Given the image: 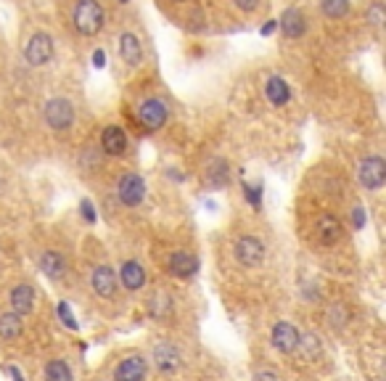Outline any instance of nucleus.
<instances>
[{
    "mask_svg": "<svg viewBox=\"0 0 386 381\" xmlns=\"http://www.w3.org/2000/svg\"><path fill=\"white\" fill-rule=\"evenodd\" d=\"M74 27L85 37L98 35L103 27V8L98 0H77L74 6Z\"/></svg>",
    "mask_w": 386,
    "mask_h": 381,
    "instance_id": "obj_1",
    "label": "nucleus"
},
{
    "mask_svg": "<svg viewBox=\"0 0 386 381\" xmlns=\"http://www.w3.org/2000/svg\"><path fill=\"white\" fill-rule=\"evenodd\" d=\"M43 116H46L48 127L53 130H69L72 122H74V106L67 98H51L43 109Z\"/></svg>",
    "mask_w": 386,
    "mask_h": 381,
    "instance_id": "obj_2",
    "label": "nucleus"
},
{
    "mask_svg": "<svg viewBox=\"0 0 386 381\" xmlns=\"http://www.w3.org/2000/svg\"><path fill=\"white\" fill-rule=\"evenodd\" d=\"M24 58L32 64V67H43L53 58V40L46 32H34L29 37V43L24 46Z\"/></svg>",
    "mask_w": 386,
    "mask_h": 381,
    "instance_id": "obj_3",
    "label": "nucleus"
},
{
    "mask_svg": "<svg viewBox=\"0 0 386 381\" xmlns=\"http://www.w3.org/2000/svg\"><path fill=\"white\" fill-rule=\"evenodd\" d=\"M117 194H119V201L125 204V207H138L143 196H146V183H143V178L135 173H127L119 185H117Z\"/></svg>",
    "mask_w": 386,
    "mask_h": 381,
    "instance_id": "obj_4",
    "label": "nucleus"
},
{
    "mask_svg": "<svg viewBox=\"0 0 386 381\" xmlns=\"http://www.w3.org/2000/svg\"><path fill=\"white\" fill-rule=\"evenodd\" d=\"M386 180V162L381 156H368L360 164V183L368 188V191H375L381 188Z\"/></svg>",
    "mask_w": 386,
    "mask_h": 381,
    "instance_id": "obj_5",
    "label": "nucleus"
},
{
    "mask_svg": "<svg viewBox=\"0 0 386 381\" xmlns=\"http://www.w3.org/2000/svg\"><path fill=\"white\" fill-rule=\"evenodd\" d=\"M236 260L246 267L262 265V260H265V243L251 239V236H244V239L236 241Z\"/></svg>",
    "mask_w": 386,
    "mask_h": 381,
    "instance_id": "obj_6",
    "label": "nucleus"
},
{
    "mask_svg": "<svg viewBox=\"0 0 386 381\" xmlns=\"http://www.w3.org/2000/svg\"><path fill=\"white\" fill-rule=\"evenodd\" d=\"M138 116H140V122H143L146 130H159L167 122V106L161 104V101H157V98H148V101L140 104Z\"/></svg>",
    "mask_w": 386,
    "mask_h": 381,
    "instance_id": "obj_7",
    "label": "nucleus"
},
{
    "mask_svg": "<svg viewBox=\"0 0 386 381\" xmlns=\"http://www.w3.org/2000/svg\"><path fill=\"white\" fill-rule=\"evenodd\" d=\"M278 27H281V32H284L286 37L296 40V37H302L307 32L305 13L299 11V8H286V11L281 13V22H278Z\"/></svg>",
    "mask_w": 386,
    "mask_h": 381,
    "instance_id": "obj_8",
    "label": "nucleus"
},
{
    "mask_svg": "<svg viewBox=\"0 0 386 381\" xmlns=\"http://www.w3.org/2000/svg\"><path fill=\"white\" fill-rule=\"evenodd\" d=\"M117 381H143L146 379V360L133 355V358H125L119 366H117V373H114Z\"/></svg>",
    "mask_w": 386,
    "mask_h": 381,
    "instance_id": "obj_9",
    "label": "nucleus"
},
{
    "mask_svg": "<svg viewBox=\"0 0 386 381\" xmlns=\"http://www.w3.org/2000/svg\"><path fill=\"white\" fill-rule=\"evenodd\" d=\"M273 345L281 352H294L299 347V331L291 323H275L273 328Z\"/></svg>",
    "mask_w": 386,
    "mask_h": 381,
    "instance_id": "obj_10",
    "label": "nucleus"
},
{
    "mask_svg": "<svg viewBox=\"0 0 386 381\" xmlns=\"http://www.w3.org/2000/svg\"><path fill=\"white\" fill-rule=\"evenodd\" d=\"M101 146L106 154H112V156H122L127 149V135L122 133V127H117V125L106 127L103 135H101Z\"/></svg>",
    "mask_w": 386,
    "mask_h": 381,
    "instance_id": "obj_11",
    "label": "nucleus"
},
{
    "mask_svg": "<svg viewBox=\"0 0 386 381\" xmlns=\"http://www.w3.org/2000/svg\"><path fill=\"white\" fill-rule=\"evenodd\" d=\"M341 233H344V228H341V222L333 215H323L318 220V241L323 246H333L341 239Z\"/></svg>",
    "mask_w": 386,
    "mask_h": 381,
    "instance_id": "obj_12",
    "label": "nucleus"
},
{
    "mask_svg": "<svg viewBox=\"0 0 386 381\" xmlns=\"http://www.w3.org/2000/svg\"><path fill=\"white\" fill-rule=\"evenodd\" d=\"M93 289L98 291L101 297H106V300L114 297V291H117V273H114L112 267L101 265L93 270Z\"/></svg>",
    "mask_w": 386,
    "mask_h": 381,
    "instance_id": "obj_13",
    "label": "nucleus"
},
{
    "mask_svg": "<svg viewBox=\"0 0 386 381\" xmlns=\"http://www.w3.org/2000/svg\"><path fill=\"white\" fill-rule=\"evenodd\" d=\"M119 53H122V61L130 64V67H138L143 61V46L133 32H125L119 37Z\"/></svg>",
    "mask_w": 386,
    "mask_h": 381,
    "instance_id": "obj_14",
    "label": "nucleus"
},
{
    "mask_svg": "<svg viewBox=\"0 0 386 381\" xmlns=\"http://www.w3.org/2000/svg\"><path fill=\"white\" fill-rule=\"evenodd\" d=\"M170 270L178 278H191L199 270V260L191 252H175L170 257Z\"/></svg>",
    "mask_w": 386,
    "mask_h": 381,
    "instance_id": "obj_15",
    "label": "nucleus"
},
{
    "mask_svg": "<svg viewBox=\"0 0 386 381\" xmlns=\"http://www.w3.org/2000/svg\"><path fill=\"white\" fill-rule=\"evenodd\" d=\"M117 278L125 283V289L138 291L140 286H143V283H146V270L140 267V262L130 260V262H125V265H122V273H119Z\"/></svg>",
    "mask_w": 386,
    "mask_h": 381,
    "instance_id": "obj_16",
    "label": "nucleus"
},
{
    "mask_svg": "<svg viewBox=\"0 0 386 381\" xmlns=\"http://www.w3.org/2000/svg\"><path fill=\"white\" fill-rule=\"evenodd\" d=\"M265 93H267V101L273 106H286L288 98H291V88L284 77H270L267 85H265Z\"/></svg>",
    "mask_w": 386,
    "mask_h": 381,
    "instance_id": "obj_17",
    "label": "nucleus"
},
{
    "mask_svg": "<svg viewBox=\"0 0 386 381\" xmlns=\"http://www.w3.org/2000/svg\"><path fill=\"white\" fill-rule=\"evenodd\" d=\"M11 305H13V312H16V315H27V312H32V307H34V289L32 286H27V283L16 286V289L11 291Z\"/></svg>",
    "mask_w": 386,
    "mask_h": 381,
    "instance_id": "obj_18",
    "label": "nucleus"
},
{
    "mask_svg": "<svg viewBox=\"0 0 386 381\" xmlns=\"http://www.w3.org/2000/svg\"><path fill=\"white\" fill-rule=\"evenodd\" d=\"M22 331H24V323L16 312H3V315H0V339L13 342V339L22 336Z\"/></svg>",
    "mask_w": 386,
    "mask_h": 381,
    "instance_id": "obj_19",
    "label": "nucleus"
},
{
    "mask_svg": "<svg viewBox=\"0 0 386 381\" xmlns=\"http://www.w3.org/2000/svg\"><path fill=\"white\" fill-rule=\"evenodd\" d=\"M154 363H157V368H161V370H175L178 366H180V355H178V349L175 347H170V345H161V347H157L154 349Z\"/></svg>",
    "mask_w": 386,
    "mask_h": 381,
    "instance_id": "obj_20",
    "label": "nucleus"
},
{
    "mask_svg": "<svg viewBox=\"0 0 386 381\" xmlns=\"http://www.w3.org/2000/svg\"><path fill=\"white\" fill-rule=\"evenodd\" d=\"M40 267H43L46 276L61 278V273H64V257L58 252H46L43 254V260H40Z\"/></svg>",
    "mask_w": 386,
    "mask_h": 381,
    "instance_id": "obj_21",
    "label": "nucleus"
},
{
    "mask_svg": "<svg viewBox=\"0 0 386 381\" xmlns=\"http://www.w3.org/2000/svg\"><path fill=\"white\" fill-rule=\"evenodd\" d=\"M320 11L328 19H344L350 13V0H320Z\"/></svg>",
    "mask_w": 386,
    "mask_h": 381,
    "instance_id": "obj_22",
    "label": "nucleus"
},
{
    "mask_svg": "<svg viewBox=\"0 0 386 381\" xmlns=\"http://www.w3.org/2000/svg\"><path fill=\"white\" fill-rule=\"evenodd\" d=\"M46 381H72V370L64 360H51L46 368Z\"/></svg>",
    "mask_w": 386,
    "mask_h": 381,
    "instance_id": "obj_23",
    "label": "nucleus"
},
{
    "mask_svg": "<svg viewBox=\"0 0 386 381\" xmlns=\"http://www.w3.org/2000/svg\"><path fill=\"white\" fill-rule=\"evenodd\" d=\"M209 180H212V185H225L227 183V164L212 162V167H209Z\"/></svg>",
    "mask_w": 386,
    "mask_h": 381,
    "instance_id": "obj_24",
    "label": "nucleus"
},
{
    "mask_svg": "<svg viewBox=\"0 0 386 381\" xmlns=\"http://www.w3.org/2000/svg\"><path fill=\"white\" fill-rule=\"evenodd\" d=\"M299 342H302V345H307V358H310V360H315V358H318L320 345H318V339H315V336H305V339L299 336Z\"/></svg>",
    "mask_w": 386,
    "mask_h": 381,
    "instance_id": "obj_25",
    "label": "nucleus"
},
{
    "mask_svg": "<svg viewBox=\"0 0 386 381\" xmlns=\"http://www.w3.org/2000/svg\"><path fill=\"white\" fill-rule=\"evenodd\" d=\"M244 194H246V199H249L251 207H260V201H262V188L260 185H244Z\"/></svg>",
    "mask_w": 386,
    "mask_h": 381,
    "instance_id": "obj_26",
    "label": "nucleus"
},
{
    "mask_svg": "<svg viewBox=\"0 0 386 381\" xmlns=\"http://www.w3.org/2000/svg\"><path fill=\"white\" fill-rule=\"evenodd\" d=\"M58 315H61L64 326H69V328H77V321H74V315H72V310H69L67 302H61V305H58Z\"/></svg>",
    "mask_w": 386,
    "mask_h": 381,
    "instance_id": "obj_27",
    "label": "nucleus"
},
{
    "mask_svg": "<svg viewBox=\"0 0 386 381\" xmlns=\"http://www.w3.org/2000/svg\"><path fill=\"white\" fill-rule=\"evenodd\" d=\"M368 19H371L373 24H381V22H384V8H381V3H375L373 8L368 11Z\"/></svg>",
    "mask_w": 386,
    "mask_h": 381,
    "instance_id": "obj_28",
    "label": "nucleus"
},
{
    "mask_svg": "<svg viewBox=\"0 0 386 381\" xmlns=\"http://www.w3.org/2000/svg\"><path fill=\"white\" fill-rule=\"evenodd\" d=\"M80 209H82V218H85V220H91V222L95 220V209H93L91 201H82Z\"/></svg>",
    "mask_w": 386,
    "mask_h": 381,
    "instance_id": "obj_29",
    "label": "nucleus"
},
{
    "mask_svg": "<svg viewBox=\"0 0 386 381\" xmlns=\"http://www.w3.org/2000/svg\"><path fill=\"white\" fill-rule=\"evenodd\" d=\"M233 3H236V6H239L241 11H254V8H257V3H260V0H233Z\"/></svg>",
    "mask_w": 386,
    "mask_h": 381,
    "instance_id": "obj_30",
    "label": "nucleus"
},
{
    "mask_svg": "<svg viewBox=\"0 0 386 381\" xmlns=\"http://www.w3.org/2000/svg\"><path fill=\"white\" fill-rule=\"evenodd\" d=\"M352 218H354V228H363V225H365V212H363V209H360V207L354 209Z\"/></svg>",
    "mask_w": 386,
    "mask_h": 381,
    "instance_id": "obj_31",
    "label": "nucleus"
},
{
    "mask_svg": "<svg viewBox=\"0 0 386 381\" xmlns=\"http://www.w3.org/2000/svg\"><path fill=\"white\" fill-rule=\"evenodd\" d=\"M254 381H278V376H275L273 370H262V373L254 376Z\"/></svg>",
    "mask_w": 386,
    "mask_h": 381,
    "instance_id": "obj_32",
    "label": "nucleus"
},
{
    "mask_svg": "<svg viewBox=\"0 0 386 381\" xmlns=\"http://www.w3.org/2000/svg\"><path fill=\"white\" fill-rule=\"evenodd\" d=\"M93 61H95V67L101 69L103 64H106V53H103V51H95V53H93Z\"/></svg>",
    "mask_w": 386,
    "mask_h": 381,
    "instance_id": "obj_33",
    "label": "nucleus"
},
{
    "mask_svg": "<svg viewBox=\"0 0 386 381\" xmlns=\"http://www.w3.org/2000/svg\"><path fill=\"white\" fill-rule=\"evenodd\" d=\"M275 27H278V22H267L265 27H262V35H273Z\"/></svg>",
    "mask_w": 386,
    "mask_h": 381,
    "instance_id": "obj_34",
    "label": "nucleus"
},
{
    "mask_svg": "<svg viewBox=\"0 0 386 381\" xmlns=\"http://www.w3.org/2000/svg\"><path fill=\"white\" fill-rule=\"evenodd\" d=\"M8 373L13 376V381H22V373H19L16 368H8Z\"/></svg>",
    "mask_w": 386,
    "mask_h": 381,
    "instance_id": "obj_35",
    "label": "nucleus"
},
{
    "mask_svg": "<svg viewBox=\"0 0 386 381\" xmlns=\"http://www.w3.org/2000/svg\"><path fill=\"white\" fill-rule=\"evenodd\" d=\"M175 3H180V0H175Z\"/></svg>",
    "mask_w": 386,
    "mask_h": 381,
    "instance_id": "obj_36",
    "label": "nucleus"
},
{
    "mask_svg": "<svg viewBox=\"0 0 386 381\" xmlns=\"http://www.w3.org/2000/svg\"><path fill=\"white\" fill-rule=\"evenodd\" d=\"M122 3H127V0H122Z\"/></svg>",
    "mask_w": 386,
    "mask_h": 381,
    "instance_id": "obj_37",
    "label": "nucleus"
}]
</instances>
